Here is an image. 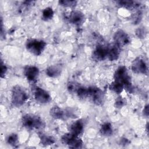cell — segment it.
I'll list each match as a JSON object with an SVG mask.
<instances>
[{
    "mask_svg": "<svg viewBox=\"0 0 149 149\" xmlns=\"http://www.w3.org/2000/svg\"><path fill=\"white\" fill-rule=\"evenodd\" d=\"M125 104H126V102H125V100L122 97H119L115 100V101L114 103V106L116 108H121Z\"/></svg>",
    "mask_w": 149,
    "mask_h": 149,
    "instance_id": "28",
    "label": "cell"
},
{
    "mask_svg": "<svg viewBox=\"0 0 149 149\" xmlns=\"http://www.w3.org/2000/svg\"><path fill=\"white\" fill-rule=\"evenodd\" d=\"M148 105L147 104L146 105H145L143 110V114L144 116H146V117H148V113H149V112H148Z\"/></svg>",
    "mask_w": 149,
    "mask_h": 149,
    "instance_id": "30",
    "label": "cell"
},
{
    "mask_svg": "<svg viewBox=\"0 0 149 149\" xmlns=\"http://www.w3.org/2000/svg\"><path fill=\"white\" fill-rule=\"evenodd\" d=\"M116 3L119 6L128 10H134L140 6V3L137 1L132 0H122L117 1Z\"/></svg>",
    "mask_w": 149,
    "mask_h": 149,
    "instance_id": "17",
    "label": "cell"
},
{
    "mask_svg": "<svg viewBox=\"0 0 149 149\" xmlns=\"http://www.w3.org/2000/svg\"><path fill=\"white\" fill-rule=\"evenodd\" d=\"M22 125L30 130H41L45 126V123L39 116L27 113L23 116L22 118Z\"/></svg>",
    "mask_w": 149,
    "mask_h": 149,
    "instance_id": "2",
    "label": "cell"
},
{
    "mask_svg": "<svg viewBox=\"0 0 149 149\" xmlns=\"http://www.w3.org/2000/svg\"><path fill=\"white\" fill-rule=\"evenodd\" d=\"M120 47L115 44L108 45L107 58L111 61H116L120 55Z\"/></svg>",
    "mask_w": 149,
    "mask_h": 149,
    "instance_id": "13",
    "label": "cell"
},
{
    "mask_svg": "<svg viewBox=\"0 0 149 149\" xmlns=\"http://www.w3.org/2000/svg\"><path fill=\"white\" fill-rule=\"evenodd\" d=\"M84 129V123L81 119H79L74 122L69 128L70 133L72 134L79 136L83 132Z\"/></svg>",
    "mask_w": 149,
    "mask_h": 149,
    "instance_id": "14",
    "label": "cell"
},
{
    "mask_svg": "<svg viewBox=\"0 0 149 149\" xmlns=\"http://www.w3.org/2000/svg\"><path fill=\"white\" fill-rule=\"evenodd\" d=\"M28 95L26 90L19 85H15L12 89L11 102L13 106L20 107L27 100Z\"/></svg>",
    "mask_w": 149,
    "mask_h": 149,
    "instance_id": "3",
    "label": "cell"
},
{
    "mask_svg": "<svg viewBox=\"0 0 149 149\" xmlns=\"http://www.w3.org/2000/svg\"><path fill=\"white\" fill-rule=\"evenodd\" d=\"M49 115L55 119H63L66 118L65 110L58 105H54L50 109Z\"/></svg>",
    "mask_w": 149,
    "mask_h": 149,
    "instance_id": "16",
    "label": "cell"
},
{
    "mask_svg": "<svg viewBox=\"0 0 149 149\" xmlns=\"http://www.w3.org/2000/svg\"><path fill=\"white\" fill-rule=\"evenodd\" d=\"M76 94L79 98L81 99H85L88 96V88L87 87L80 86L78 88Z\"/></svg>",
    "mask_w": 149,
    "mask_h": 149,
    "instance_id": "24",
    "label": "cell"
},
{
    "mask_svg": "<svg viewBox=\"0 0 149 149\" xmlns=\"http://www.w3.org/2000/svg\"><path fill=\"white\" fill-rule=\"evenodd\" d=\"M34 97L36 102L41 104L49 103L51 100V97L49 94L46 90L38 86L34 88Z\"/></svg>",
    "mask_w": 149,
    "mask_h": 149,
    "instance_id": "8",
    "label": "cell"
},
{
    "mask_svg": "<svg viewBox=\"0 0 149 149\" xmlns=\"http://www.w3.org/2000/svg\"><path fill=\"white\" fill-rule=\"evenodd\" d=\"M68 18L70 23L77 26H80L84 23L85 16L81 11L74 10L69 13Z\"/></svg>",
    "mask_w": 149,
    "mask_h": 149,
    "instance_id": "12",
    "label": "cell"
},
{
    "mask_svg": "<svg viewBox=\"0 0 149 149\" xmlns=\"http://www.w3.org/2000/svg\"><path fill=\"white\" fill-rule=\"evenodd\" d=\"M131 69L132 71L136 74H147L148 72L147 65L146 61L140 56L136 58L133 61Z\"/></svg>",
    "mask_w": 149,
    "mask_h": 149,
    "instance_id": "7",
    "label": "cell"
},
{
    "mask_svg": "<svg viewBox=\"0 0 149 149\" xmlns=\"http://www.w3.org/2000/svg\"><path fill=\"white\" fill-rule=\"evenodd\" d=\"M7 143L12 146H16L18 144L19 141V137L16 133H11L6 138Z\"/></svg>",
    "mask_w": 149,
    "mask_h": 149,
    "instance_id": "22",
    "label": "cell"
},
{
    "mask_svg": "<svg viewBox=\"0 0 149 149\" xmlns=\"http://www.w3.org/2000/svg\"><path fill=\"white\" fill-rule=\"evenodd\" d=\"M115 44L119 47L127 45L130 42V38L127 34L123 30H117L113 35Z\"/></svg>",
    "mask_w": 149,
    "mask_h": 149,
    "instance_id": "10",
    "label": "cell"
},
{
    "mask_svg": "<svg viewBox=\"0 0 149 149\" xmlns=\"http://www.w3.org/2000/svg\"><path fill=\"white\" fill-rule=\"evenodd\" d=\"M109 88L115 93L119 94L123 91L124 87L121 84L113 81L109 84Z\"/></svg>",
    "mask_w": 149,
    "mask_h": 149,
    "instance_id": "21",
    "label": "cell"
},
{
    "mask_svg": "<svg viewBox=\"0 0 149 149\" xmlns=\"http://www.w3.org/2000/svg\"><path fill=\"white\" fill-rule=\"evenodd\" d=\"M77 1H70V0H62L59 1V4L64 7L74 8L76 6Z\"/></svg>",
    "mask_w": 149,
    "mask_h": 149,
    "instance_id": "26",
    "label": "cell"
},
{
    "mask_svg": "<svg viewBox=\"0 0 149 149\" xmlns=\"http://www.w3.org/2000/svg\"><path fill=\"white\" fill-rule=\"evenodd\" d=\"M100 133L104 136H110L113 134V129L112 125L109 122L104 123L100 129Z\"/></svg>",
    "mask_w": 149,
    "mask_h": 149,
    "instance_id": "19",
    "label": "cell"
},
{
    "mask_svg": "<svg viewBox=\"0 0 149 149\" xmlns=\"http://www.w3.org/2000/svg\"><path fill=\"white\" fill-rule=\"evenodd\" d=\"M46 46L47 42L45 41L36 38L28 39L26 42L27 50L36 56L40 55L45 49Z\"/></svg>",
    "mask_w": 149,
    "mask_h": 149,
    "instance_id": "4",
    "label": "cell"
},
{
    "mask_svg": "<svg viewBox=\"0 0 149 149\" xmlns=\"http://www.w3.org/2000/svg\"><path fill=\"white\" fill-rule=\"evenodd\" d=\"M23 73L28 81L34 82L38 77L39 69L36 66L27 65L24 68Z\"/></svg>",
    "mask_w": 149,
    "mask_h": 149,
    "instance_id": "11",
    "label": "cell"
},
{
    "mask_svg": "<svg viewBox=\"0 0 149 149\" xmlns=\"http://www.w3.org/2000/svg\"><path fill=\"white\" fill-rule=\"evenodd\" d=\"M62 69V66L60 65H50L45 69V73L48 76L55 78L61 75Z\"/></svg>",
    "mask_w": 149,
    "mask_h": 149,
    "instance_id": "15",
    "label": "cell"
},
{
    "mask_svg": "<svg viewBox=\"0 0 149 149\" xmlns=\"http://www.w3.org/2000/svg\"><path fill=\"white\" fill-rule=\"evenodd\" d=\"M61 142L72 148H80L83 144V141L81 139L79 138L78 136L72 134L70 132L65 133L62 136Z\"/></svg>",
    "mask_w": 149,
    "mask_h": 149,
    "instance_id": "6",
    "label": "cell"
},
{
    "mask_svg": "<svg viewBox=\"0 0 149 149\" xmlns=\"http://www.w3.org/2000/svg\"><path fill=\"white\" fill-rule=\"evenodd\" d=\"M136 35L137 37L140 38H144L146 37L147 34V31L145 27H140L136 29Z\"/></svg>",
    "mask_w": 149,
    "mask_h": 149,
    "instance_id": "27",
    "label": "cell"
},
{
    "mask_svg": "<svg viewBox=\"0 0 149 149\" xmlns=\"http://www.w3.org/2000/svg\"><path fill=\"white\" fill-rule=\"evenodd\" d=\"M88 88V96L91 101L95 105H101L104 101V93L99 87L95 86H90Z\"/></svg>",
    "mask_w": 149,
    "mask_h": 149,
    "instance_id": "5",
    "label": "cell"
},
{
    "mask_svg": "<svg viewBox=\"0 0 149 149\" xmlns=\"http://www.w3.org/2000/svg\"><path fill=\"white\" fill-rule=\"evenodd\" d=\"M143 17V13L141 10H137L134 13H133L132 16V23L134 24H139Z\"/></svg>",
    "mask_w": 149,
    "mask_h": 149,
    "instance_id": "25",
    "label": "cell"
},
{
    "mask_svg": "<svg viewBox=\"0 0 149 149\" xmlns=\"http://www.w3.org/2000/svg\"><path fill=\"white\" fill-rule=\"evenodd\" d=\"M8 70V68L5 65V64L3 63V61L1 59V77L2 78L5 77V75L6 74Z\"/></svg>",
    "mask_w": 149,
    "mask_h": 149,
    "instance_id": "29",
    "label": "cell"
},
{
    "mask_svg": "<svg viewBox=\"0 0 149 149\" xmlns=\"http://www.w3.org/2000/svg\"><path fill=\"white\" fill-rule=\"evenodd\" d=\"M54 12L52 8L47 7L42 12V19L45 21H48L52 19L54 16Z\"/></svg>",
    "mask_w": 149,
    "mask_h": 149,
    "instance_id": "20",
    "label": "cell"
},
{
    "mask_svg": "<svg viewBox=\"0 0 149 149\" xmlns=\"http://www.w3.org/2000/svg\"><path fill=\"white\" fill-rule=\"evenodd\" d=\"M39 137L41 144L45 146H50L55 143V139L52 136L49 135L41 133L39 134Z\"/></svg>",
    "mask_w": 149,
    "mask_h": 149,
    "instance_id": "18",
    "label": "cell"
},
{
    "mask_svg": "<svg viewBox=\"0 0 149 149\" xmlns=\"http://www.w3.org/2000/svg\"><path fill=\"white\" fill-rule=\"evenodd\" d=\"M108 46L104 45H98L93 52L92 59L96 62H100L107 58Z\"/></svg>",
    "mask_w": 149,
    "mask_h": 149,
    "instance_id": "9",
    "label": "cell"
},
{
    "mask_svg": "<svg viewBox=\"0 0 149 149\" xmlns=\"http://www.w3.org/2000/svg\"><path fill=\"white\" fill-rule=\"evenodd\" d=\"M114 81L121 84L124 89L129 93H133L134 88L133 87L131 77L129 75L127 68L125 66H120L116 70L114 73Z\"/></svg>",
    "mask_w": 149,
    "mask_h": 149,
    "instance_id": "1",
    "label": "cell"
},
{
    "mask_svg": "<svg viewBox=\"0 0 149 149\" xmlns=\"http://www.w3.org/2000/svg\"><path fill=\"white\" fill-rule=\"evenodd\" d=\"M80 85L79 83L76 81H69L67 84V90L70 93H76L78 88L80 87Z\"/></svg>",
    "mask_w": 149,
    "mask_h": 149,
    "instance_id": "23",
    "label": "cell"
}]
</instances>
